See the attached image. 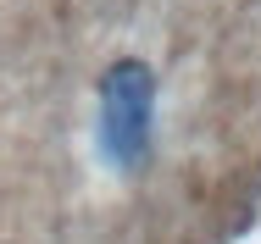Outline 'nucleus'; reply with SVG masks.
Here are the masks:
<instances>
[{
    "mask_svg": "<svg viewBox=\"0 0 261 244\" xmlns=\"http://www.w3.org/2000/svg\"><path fill=\"white\" fill-rule=\"evenodd\" d=\"M156 133V72L134 56L111 61L100 78V155L117 172H134Z\"/></svg>",
    "mask_w": 261,
    "mask_h": 244,
    "instance_id": "1",
    "label": "nucleus"
}]
</instances>
